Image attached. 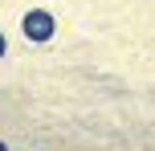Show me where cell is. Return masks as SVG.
<instances>
[{
  "instance_id": "cell-1",
  "label": "cell",
  "mask_w": 155,
  "mask_h": 151,
  "mask_svg": "<svg viewBox=\"0 0 155 151\" xmlns=\"http://www.w3.org/2000/svg\"><path fill=\"white\" fill-rule=\"evenodd\" d=\"M21 33H25L29 41H37V45H41V41H49V37L57 33V16H49L45 8H33V12L21 16Z\"/></svg>"
},
{
  "instance_id": "cell-2",
  "label": "cell",
  "mask_w": 155,
  "mask_h": 151,
  "mask_svg": "<svg viewBox=\"0 0 155 151\" xmlns=\"http://www.w3.org/2000/svg\"><path fill=\"white\" fill-rule=\"evenodd\" d=\"M4 45H8V41H4V33H0V57H4V53H8V49H4Z\"/></svg>"
},
{
  "instance_id": "cell-3",
  "label": "cell",
  "mask_w": 155,
  "mask_h": 151,
  "mask_svg": "<svg viewBox=\"0 0 155 151\" xmlns=\"http://www.w3.org/2000/svg\"><path fill=\"white\" fill-rule=\"evenodd\" d=\"M0 151H8V147H4V143H0Z\"/></svg>"
}]
</instances>
